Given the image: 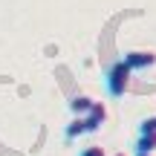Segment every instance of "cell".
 Masks as SVG:
<instances>
[{
  "label": "cell",
  "instance_id": "obj_8",
  "mask_svg": "<svg viewBox=\"0 0 156 156\" xmlns=\"http://www.w3.org/2000/svg\"><path fill=\"white\" fill-rule=\"evenodd\" d=\"M78 156H107V151H104L101 145H90V147H84Z\"/></svg>",
  "mask_w": 156,
  "mask_h": 156
},
{
  "label": "cell",
  "instance_id": "obj_4",
  "mask_svg": "<svg viewBox=\"0 0 156 156\" xmlns=\"http://www.w3.org/2000/svg\"><path fill=\"white\" fill-rule=\"evenodd\" d=\"M136 153L153 156L156 153V133H139V139H136Z\"/></svg>",
  "mask_w": 156,
  "mask_h": 156
},
{
  "label": "cell",
  "instance_id": "obj_5",
  "mask_svg": "<svg viewBox=\"0 0 156 156\" xmlns=\"http://www.w3.org/2000/svg\"><path fill=\"white\" fill-rule=\"evenodd\" d=\"M93 104H95V98H90V95H75L69 101V110H73V116H87Z\"/></svg>",
  "mask_w": 156,
  "mask_h": 156
},
{
  "label": "cell",
  "instance_id": "obj_9",
  "mask_svg": "<svg viewBox=\"0 0 156 156\" xmlns=\"http://www.w3.org/2000/svg\"><path fill=\"white\" fill-rule=\"evenodd\" d=\"M116 156H127V153H116Z\"/></svg>",
  "mask_w": 156,
  "mask_h": 156
},
{
  "label": "cell",
  "instance_id": "obj_6",
  "mask_svg": "<svg viewBox=\"0 0 156 156\" xmlns=\"http://www.w3.org/2000/svg\"><path fill=\"white\" fill-rule=\"evenodd\" d=\"M84 133H87V122H84V116H73V122L67 124L64 136L73 142V139H78V136H84Z\"/></svg>",
  "mask_w": 156,
  "mask_h": 156
},
{
  "label": "cell",
  "instance_id": "obj_1",
  "mask_svg": "<svg viewBox=\"0 0 156 156\" xmlns=\"http://www.w3.org/2000/svg\"><path fill=\"white\" fill-rule=\"evenodd\" d=\"M130 75H133V69H130L124 61H116L110 69H107V78H104L107 93H110L113 98L124 95V93H127V87H130Z\"/></svg>",
  "mask_w": 156,
  "mask_h": 156
},
{
  "label": "cell",
  "instance_id": "obj_10",
  "mask_svg": "<svg viewBox=\"0 0 156 156\" xmlns=\"http://www.w3.org/2000/svg\"><path fill=\"white\" fill-rule=\"evenodd\" d=\"M136 156H145V153H136Z\"/></svg>",
  "mask_w": 156,
  "mask_h": 156
},
{
  "label": "cell",
  "instance_id": "obj_3",
  "mask_svg": "<svg viewBox=\"0 0 156 156\" xmlns=\"http://www.w3.org/2000/svg\"><path fill=\"white\" fill-rule=\"evenodd\" d=\"M84 122H87V133L101 130V124L107 122V104H104V101H95V104L90 107V113L84 116Z\"/></svg>",
  "mask_w": 156,
  "mask_h": 156
},
{
  "label": "cell",
  "instance_id": "obj_7",
  "mask_svg": "<svg viewBox=\"0 0 156 156\" xmlns=\"http://www.w3.org/2000/svg\"><path fill=\"white\" fill-rule=\"evenodd\" d=\"M139 133H156V116H147L139 122Z\"/></svg>",
  "mask_w": 156,
  "mask_h": 156
},
{
  "label": "cell",
  "instance_id": "obj_2",
  "mask_svg": "<svg viewBox=\"0 0 156 156\" xmlns=\"http://www.w3.org/2000/svg\"><path fill=\"white\" fill-rule=\"evenodd\" d=\"M122 61L127 64L130 69H147V67L156 64V52H151V49H133V52H127Z\"/></svg>",
  "mask_w": 156,
  "mask_h": 156
}]
</instances>
